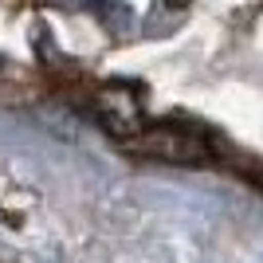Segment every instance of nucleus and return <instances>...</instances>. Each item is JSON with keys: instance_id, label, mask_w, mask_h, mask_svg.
Returning a JSON list of instances; mask_svg holds the SVG:
<instances>
[{"instance_id": "obj_1", "label": "nucleus", "mask_w": 263, "mask_h": 263, "mask_svg": "<svg viewBox=\"0 0 263 263\" xmlns=\"http://www.w3.org/2000/svg\"><path fill=\"white\" fill-rule=\"evenodd\" d=\"M55 4H83V0H55Z\"/></svg>"}, {"instance_id": "obj_2", "label": "nucleus", "mask_w": 263, "mask_h": 263, "mask_svg": "<svg viewBox=\"0 0 263 263\" xmlns=\"http://www.w3.org/2000/svg\"><path fill=\"white\" fill-rule=\"evenodd\" d=\"M169 4H173V8H181V4H189V0H169Z\"/></svg>"}]
</instances>
